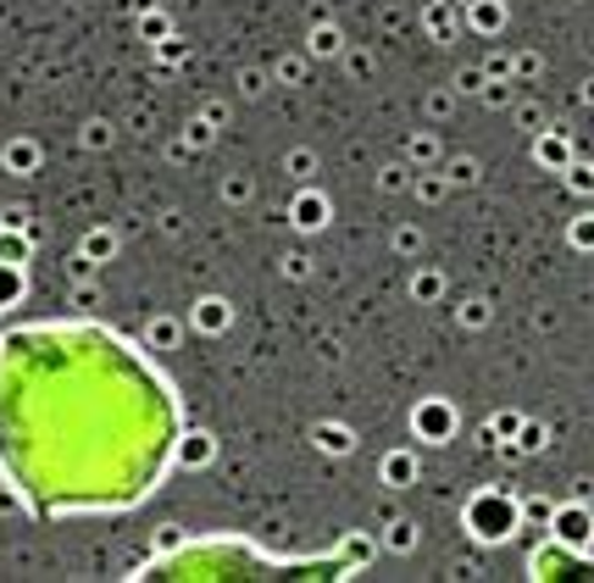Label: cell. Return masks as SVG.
Returning a JSON list of instances; mask_svg holds the SVG:
<instances>
[{
  "label": "cell",
  "instance_id": "2",
  "mask_svg": "<svg viewBox=\"0 0 594 583\" xmlns=\"http://www.w3.org/2000/svg\"><path fill=\"white\" fill-rule=\"evenodd\" d=\"M145 579H178V583H206V579H334L328 562H278L250 551L245 540H200L184 545L161 562L145 567Z\"/></svg>",
  "mask_w": 594,
  "mask_h": 583
},
{
  "label": "cell",
  "instance_id": "1",
  "mask_svg": "<svg viewBox=\"0 0 594 583\" xmlns=\"http://www.w3.org/2000/svg\"><path fill=\"white\" fill-rule=\"evenodd\" d=\"M184 439L172 384L100 323L0 334V478L33 517L128 512Z\"/></svg>",
  "mask_w": 594,
  "mask_h": 583
}]
</instances>
